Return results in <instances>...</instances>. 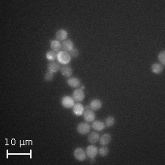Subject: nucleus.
Returning <instances> with one entry per match:
<instances>
[{
    "instance_id": "obj_8",
    "label": "nucleus",
    "mask_w": 165,
    "mask_h": 165,
    "mask_svg": "<svg viewBox=\"0 0 165 165\" xmlns=\"http://www.w3.org/2000/svg\"><path fill=\"white\" fill-rule=\"evenodd\" d=\"M72 110L76 116H81L83 115L84 112V107L81 103L77 102V103H74L73 107H72Z\"/></svg>"
},
{
    "instance_id": "obj_6",
    "label": "nucleus",
    "mask_w": 165,
    "mask_h": 165,
    "mask_svg": "<svg viewBox=\"0 0 165 165\" xmlns=\"http://www.w3.org/2000/svg\"><path fill=\"white\" fill-rule=\"evenodd\" d=\"M72 98L73 100L77 102H81L85 98V94H84V91L80 89H76L72 93Z\"/></svg>"
},
{
    "instance_id": "obj_23",
    "label": "nucleus",
    "mask_w": 165,
    "mask_h": 165,
    "mask_svg": "<svg viewBox=\"0 0 165 165\" xmlns=\"http://www.w3.org/2000/svg\"><path fill=\"white\" fill-rule=\"evenodd\" d=\"M158 59L162 65H165V51H162L158 55Z\"/></svg>"
},
{
    "instance_id": "obj_4",
    "label": "nucleus",
    "mask_w": 165,
    "mask_h": 165,
    "mask_svg": "<svg viewBox=\"0 0 165 165\" xmlns=\"http://www.w3.org/2000/svg\"><path fill=\"white\" fill-rule=\"evenodd\" d=\"M75 101L71 96H65L62 97V100H61V103H62V107L66 108V109H71L74 105Z\"/></svg>"
},
{
    "instance_id": "obj_10",
    "label": "nucleus",
    "mask_w": 165,
    "mask_h": 165,
    "mask_svg": "<svg viewBox=\"0 0 165 165\" xmlns=\"http://www.w3.org/2000/svg\"><path fill=\"white\" fill-rule=\"evenodd\" d=\"M74 48V44H73V41L71 40L66 39L65 41H62V51H65V52H70Z\"/></svg>"
},
{
    "instance_id": "obj_19",
    "label": "nucleus",
    "mask_w": 165,
    "mask_h": 165,
    "mask_svg": "<svg viewBox=\"0 0 165 165\" xmlns=\"http://www.w3.org/2000/svg\"><path fill=\"white\" fill-rule=\"evenodd\" d=\"M151 71L156 74H159L164 71V65L161 63H153L151 66Z\"/></svg>"
},
{
    "instance_id": "obj_15",
    "label": "nucleus",
    "mask_w": 165,
    "mask_h": 165,
    "mask_svg": "<svg viewBox=\"0 0 165 165\" xmlns=\"http://www.w3.org/2000/svg\"><path fill=\"white\" fill-rule=\"evenodd\" d=\"M60 72L63 77L68 78V77H71L72 73H73V69H72L71 67L65 65H63L62 67H61Z\"/></svg>"
},
{
    "instance_id": "obj_20",
    "label": "nucleus",
    "mask_w": 165,
    "mask_h": 165,
    "mask_svg": "<svg viewBox=\"0 0 165 165\" xmlns=\"http://www.w3.org/2000/svg\"><path fill=\"white\" fill-rule=\"evenodd\" d=\"M46 58L48 61H50V62H54V61L56 60L57 58H58V54H57L56 52H53L52 50H51L46 53Z\"/></svg>"
},
{
    "instance_id": "obj_21",
    "label": "nucleus",
    "mask_w": 165,
    "mask_h": 165,
    "mask_svg": "<svg viewBox=\"0 0 165 165\" xmlns=\"http://www.w3.org/2000/svg\"><path fill=\"white\" fill-rule=\"evenodd\" d=\"M115 122V119L113 116H109L106 118L105 121H104V124L105 126L107 127V128H109V127H112L114 126Z\"/></svg>"
},
{
    "instance_id": "obj_11",
    "label": "nucleus",
    "mask_w": 165,
    "mask_h": 165,
    "mask_svg": "<svg viewBox=\"0 0 165 165\" xmlns=\"http://www.w3.org/2000/svg\"><path fill=\"white\" fill-rule=\"evenodd\" d=\"M50 47L53 52H56L57 54L62 51V44L58 40H52V41H51Z\"/></svg>"
},
{
    "instance_id": "obj_18",
    "label": "nucleus",
    "mask_w": 165,
    "mask_h": 165,
    "mask_svg": "<svg viewBox=\"0 0 165 165\" xmlns=\"http://www.w3.org/2000/svg\"><path fill=\"white\" fill-rule=\"evenodd\" d=\"M112 141V136L109 134H104L102 136H101L100 139H99V143L101 145L105 146L110 143V142Z\"/></svg>"
},
{
    "instance_id": "obj_5",
    "label": "nucleus",
    "mask_w": 165,
    "mask_h": 165,
    "mask_svg": "<svg viewBox=\"0 0 165 165\" xmlns=\"http://www.w3.org/2000/svg\"><path fill=\"white\" fill-rule=\"evenodd\" d=\"M83 115L84 121L87 122H93L95 120V118H96V114H95L94 111H92V110L90 109L84 110L83 115Z\"/></svg>"
},
{
    "instance_id": "obj_1",
    "label": "nucleus",
    "mask_w": 165,
    "mask_h": 165,
    "mask_svg": "<svg viewBox=\"0 0 165 165\" xmlns=\"http://www.w3.org/2000/svg\"><path fill=\"white\" fill-rule=\"evenodd\" d=\"M58 62L61 65H65L69 64L71 60V57L70 55L69 52H65V51H61L59 53H58Z\"/></svg>"
},
{
    "instance_id": "obj_22",
    "label": "nucleus",
    "mask_w": 165,
    "mask_h": 165,
    "mask_svg": "<svg viewBox=\"0 0 165 165\" xmlns=\"http://www.w3.org/2000/svg\"><path fill=\"white\" fill-rule=\"evenodd\" d=\"M109 153V150L107 147H106V146H102V147L98 149V154L101 156H102V157H105V156H108Z\"/></svg>"
},
{
    "instance_id": "obj_14",
    "label": "nucleus",
    "mask_w": 165,
    "mask_h": 165,
    "mask_svg": "<svg viewBox=\"0 0 165 165\" xmlns=\"http://www.w3.org/2000/svg\"><path fill=\"white\" fill-rule=\"evenodd\" d=\"M105 124L104 122L101 121V120H94L92 123V128H93L94 130L98 131V132H101L105 128Z\"/></svg>"
},
{
    "instance_id": "obj_25",
    "label": "nucleus",
    "mask_w": 165,
    "mask_h": 165,
    "mask_svg": "<svg viewBox=\"0 0 165 165\" xmlns=\"http://www.w3.org/2000/svg\"><path fill=\"white\" fill-rule=\"evenodd\" d=\"M54 73H52V72L48 71L45 74V76H44V79H45V81L46 82H50L54 79Z\"/></svg>"
},
{
    "instance_id": "obj_3",
    "label": "nucleus",
    "mask_w": 165,
    "mask_h": 165,
    "mask_svg": "<svg viewBox=\"0 0 165 165\" xmlns=\"http://www.w3.org/2000/svg\"><path fill=\"white\" fill-rule=\"evenodd\" d=\"M85 153L87 156H88L89 158H90V159H92V158H95L98 156V149L96 146L92 145L87 147Z\"/></svg>"
},
{
    "instance_id": "obj_7",
    "label": "nucleus",
    "mask_w": 165,
    "mask_h": 165,
    "mask_svg": "<svg viewBox=\"0 0 165 165\" xmlns=\"http://www.w3.org/2000/svg\"><path fill=\"white\" fill-rule=\"evenodd\" d=\"M73 155H74L76 159L79 161V162H84L87 158L85 151H84L82 148H78L76 149L74 153H73Z\"/></svg>"
},
{
    "instance_id": "obj_2",
    "label": "nucleus",
    "mask_w": 165,
    "mask_h": 165,
    "mask_svg": "<svg viewBox=\"0 0 165 165\" xmlns=\"http://www.w3.org/2000/svg\"><path fill=\"white\" fill-rule=\"evenodd\" d=\"M90 128H91V126H90V125L89 124V122H82L77 126V130L79 134H82V135H86L90 132Z\"/></svg>"
},
{
    "instance_id": "obj_24",
    "label": "nucleus",
    "mask_w": 165,
    "mask_h": 165,
    "mask_svg": "<svg viewBox=\"0 0 165 165\" xmlns=\"http://www.w3.org/2000/svg\"><path fill=\"white\" fill-rule=\"evenodd\" d=\"M70 55H71V58H77L79 56V50L77 48H73L71 52H69Z\"/></svg>"
},
{
    "instance_id": "obj_26",
    "label": "nucleus",
    "mask_w": 165,
    "mask_h": 165,
    "mask_svg": "<svg viewBox=\"0 0 165 165\" xmlns=\"http://www.w3.org/2000/svg\"><path fill=\"white\" fill-rule=\"evenodd\" d=\"M85 88V87H84V85H82V86H79V88L80 90H84V89Z\"/></svg>"
},
{
    "instance_id": "obj_17",
    "label": "nucleus",
    "mask_w": 165,
    "mask_h": 165,
    "mask_svg": "<svg viewBox=\"0 0 165 165\" xmlns=\"http://www.w3.org/2000/svg\"><path fill=\"white\" fill-rule=\"evenodd\" d=\"M99 139H100V135H99L98 133H97L96 132H91L88 136V142L92 144V145H95V144L98 142L99 141Z\"/></svg>"
},
{
    "instance_id": "obj_9",
    "label": "nucleus",
    "mask_w": 165,
    "mask_h": 165,
    "mask_svg": "<svg viewBox=\"0 0 165 165\" xmlns=\"http://www.w3.org/2000/svg\"><path fill=\"white\" fill-rule=\"evenodd\" d=\"M68 32L65 30V29H59V30L57 32L56 34H55V37H56V40H58L60 42H62L66 40L68 38Z\"/></svg>"
},
{
    "instance_id": "obj_12",
    "label": "nucleus",
    "mask_w": 165,
    "mask_h": 165,
    "mask_svg": "<svg viewBox=\"0 0 165 165\" xmlns=\"http://www.w3.org/2000/svg\"><path fill=\"white\" fill-rule=\"evenodd\" d=\"M47 69L48 71L52 72L53 73H58L61 69L60 64L59 62H56L55 61H54V62H50L47 66Z\"/></svg>"
},
{
    "instance_id": "obj_13",
    "label": "nucleus",
    "mask_w": 165,
    "mask_h": 165,
    "mask_svg": "<svg viewBox=\"0 0 165 165\" xmlns=\"http://www.w3.org/2000/svg\"><path fill=\"white\" fill-rule=\"evenodd\" d=\"M89 107H90V109H92V111H98V110L102 107V102L99 99H93V100L90 101Z\"/></svg>"
},
{
    "instance_id": "obj_16",
    "label": "nucleus",
    "mask_w": 165,
    "mask_h": 165,
    "mask_svg": "<svg viewBox=\"0 0 165 165\" xmlns=\"http://www.w3.org/2000/svg\"><path fill=\"white\" fill-rule=\"evenodd\" d=\"M67 83L72 88H77L81 84V82H80V79H78V78L71 77L67 80Z\"/></svg>"
}]
</instances>
